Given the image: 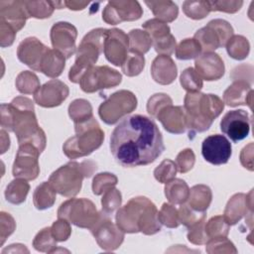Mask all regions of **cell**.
<instances>
[{"mask_svg":"<svg viewBox=\"0 0 254 254\" xmlns=\"http://www.w3.org/2000/svg\"><path fill=\"white\" fill-rule=\"evenodd\" d=\"M110 151L125 168L147 166L165 150L159 127L150 117L135 114L124 117L110 135Z\"/></svg>","mask_w":254,"mask_h":254,"instance_id":"cell-1","label":"cell"},{"mask_svg":"<svg viewBox=\"0 0 254 254\" xmlns=\"http://www.w3.org/2000/svg\"><path fill=\"white\" fill-rule=\"evenodd\" d=\"M1 127L16 134L19 145L32 144L41 153L47 145L44 130L39 126L34 102L25 96H17L10 103H2Z\"/></svg>","mask_w":254,"mask_h":254,"instance_id":"cell-2","label":"cell"},{"mask_svg":"<svg viewBox=\"0 0 254 254\" xmlns=\"http://www.w3.org/2000/svg\"><path fill=\"white\" fill-rule=\"evenodd\" d=\"M116 225L124 233L153 235L162 228L156 205L146 196L131 198L124 206L119 207L115 215Z\"/></svg>","mask_w":254,"mask_h":254,"instance_id":"cell-3","label":"cell"},{"mask_svg":"<svg viewBox=\"0 0 254 254\" xmlns=\"http://www.w3.org/2000/svg\"><path fill=\"white\" fill-rule=\"evenodd\" d=\"M186 126L189 135L204 132L209 129L213 120L224 109L223 100L215 94L201 92H188L184 99Z\"/></svg>","mask_w":254,"mask_h":254,"instance_id":"cell-4","label":"cell"},{"mask_svg":"<svg viewBox=\"0 0 254 254\" xmlns=\"http://www.w3.org/2000/svg\"><path fill=\"white\" fill-rule=\"evenodd\" d=\"M96 170L97 165L93 161H70L56 170L50 176L49 183L61 195L72 197L80 191L83 179L90 178Z\"/></svg>","mask_w":254,"mask_h":254,"instance_id":"cell-5","label":"cell"},{"mask_svg":"<svg viewBox=\"0 0 254 254\" xmlns=\"http://www.w3.org/2000/svg\"><path fill=\"white\" fill-rule=\"evenodd\" d=\"M75 135L63 145V151L68 159H77L90 155L97 150L104 140V132L94 117L74 123Z\"/></svg>","mask_w":254,"mask_h":254,"instance_id":"cell-6","label":"cell"},{"mask_svg":"<svg viewBox=\"0 0 254 254\" xmlns=\"http://www.w3.org/2000/svg\"><path fill=\"white\" fill-rule=\"evenodd\" d=\"M108 29L97 28L88 32L79 43L76 50L74 64L68 71V79L73 83H79L82 75L97 62L103 52V46Z\"/></svg>","mask_w":254,"mask_h":254,"instance_id":"cell-7","label":"cell"},{"mask_svg":"<svg viewBox=\"0 0 254 254\" xmlns=\"http://www.w3.org/2000/svg\"><path fill=\"white\" fill-rule=\"evenodd\" d=\"M100 211L87 198H70L63 202L58 209V218L65 219L80 228L90 229L99 218Z\"/></svg>","mask_w":254,"mask_h":254,"instance_id":"cell-8","label":"cell"},{"mask_svg":"<svg viewBox=\"0 0 254 254\" xmlns=\"http://www.w3.org/2000/svg\"><path fill=\"white\" fill-rule=\"evenodd\" d=\"M137 97L132 91L126 89L118 90L99 105L98 115L104 123L113 125L133 112L137 107Z\"/></svg>","mask_w":254,"mask_h":254,"instance_id":"cell-9","label":"cell"},{"mask_svg":"<svg viewBox=\"0 0 254 254\" xmlns=\"http://www.w3.org/2000/svg\"><path fill=\"white\" fill-rule=\"evenodd\" d=\"M232 26L225 20L214 19L207 25L197 30L193 39L199 44L201 52L212 53L218 48L224 47L233 36Z\"/></svg>","mask_w":254,"mask_h":254,"instance_id":"cell-10","label":"cell"},{"mask_svg":"<svg viewBox=\"0 0 254 254\" xmlns=\"http://www.w3.org/2000/svg\"><path fill=\"white\" fill-rule=\"evenodd\" d=\"M121 81L122 75L119 71L108 65H97L92 66L82 75L79 86L85 93H93L101 89L115 87Z\"/></svg>","mask_w":254,"mask_h":254,"instance_id":"cell-11","label":"cell"},{"mask_svg":"<svg viewBox=\"0 0 254 254\" xmlns=\"http://www.w3.org/2000/svg\"><path fill=\"white\" fill-rule=\"evenodd\" d=\"M89 230L98 246L104 251L116 250L124 240V232L102 210L98 220Z\"/></svg>","mask_w":254,"mask_h":254,"instance_id":"cell-12","label":"cell"},{"mask_svg":"<svg viewBox=\"0 0 254 254\" xmlns=\"http://www.w3.org/2000/svg\"><path fill=\"white\" fill-rule=\"evenodd\" d=\"M41 152L32 144L19 145L12 173L14 178L33 181L40 174L39 156Z\"/></svg>","mask_w":254,"mask_h":254,"instance_id":"cell-13","label":"cell"},{"mask_svg":"<svg viewBox=\"0 0 254 254\" xmlns=\"http://www.w3.org/2000/svg\"><path fill=\"white\" fill-rule=\"evenodd\" d=\"M143 15V9L138 1H109L102 12V20L109 25L136 21Z\"/></svg>","mask_w":254,"mask_h":254,"instance_id":"cell-14","label":"cell"},{"mask_svg":"<svg viewBox=\"0 0 254 254\" xmlns=\"http://www.w3.org/2000/svg\"><path fill=\"white\" fill-rule=\"evenodd\" d=\"M222 216L229 225H234L245 217L246 222L249 223L250 231H252L253 190L248 193L238 192L233 194L227 201Z\"/></svg>","mask_w":254,"mask_h":254,"instance_id":"cell-15","label":"cell"},{"mask_svg":"<svg viewBox=\"0 0 254 254\" xmlns=\"http://www.w3.org/2000/svg\"><path fill=\"white\" fill-rule=\"evenodd\" d=\"M143 29L152 39V46L159 55L171 56L175 53L177 43L171 34V29L158 19H150L143 24Z\"/></svg>","mask_w":254,"mask_h":254,"instance_id":"cell-16","label":"cell"},{"mask_svg":"<svg viewBox=\"0 0 254 254\" xmlns=\"http://www.w3.org/2000/svg\"><path fill=\"white\" fill-rule=\"evenodd\" d=\"M251 117L243 109L230 110L220 121V130L233 141L238 142L245 139L250 132Z\"/></svg>","mask_w":254,"mask_h":254,"instance_id":"cell-17","label":"cell"},{"mask_svg":"<svg viewBox=\"0 0 254 254\" xmlns=\"http://www.w3.org/2000/svg\"><path fill=\"white\" fill-rule=\"evenodd\" d=\"M128 48V35L117 28L107 30L103 46V53L109 63L116 66H121L129 53Z\"/></svg>","mask_w":254,"mask_h":254,"instance_id":"cell-18","label":"cell"},{"mask_svg":"<svg viewBox=\"0 0 254 254\" xmlns=\"http://www.w3.org/2000/svg\"><path fill=\"white\" fill-rule=\"evenodd\" d=\"M232 154L229 140L220 134L209 135L201 144V155L203 159L215 166L226 164Z\"/></svg>","mask_w":254,"mask_h":254,"instance_id":"cell-19","label":"cell"},{"mask_svg":"<svg viewBox=\"0 0 254 254\" xmlns=\"http://www.w3.org/2000/svg\"><path fill=\"white\" fill-rule=\"evenodd\" d=\"M52 46L55 50L69 59L76 53L75 40L77 37L76 28L68 22H58L53 25L50 33Z\"/></svg>","mask_w":254,"mask_h":254,"instance_id":"cell-20","label":"cell"},{"mask_svg":"<svg viewBox=\"0 0 254 254\" xmlns=\"http://www.w3.org/2000/svg\"><path fill=\"white\" fill-rule=\"evenodd\" d=\"M67 85L59 80L52 79L43 84L34 94V101L42 107L53 108L61 105L68 96Z\"/></svg>","mask_w":254,"mask_h":254,"instance_id":"cell-21","label":"cell"},{"mask_svg":"<svg viewBox=\"0 0 254 254\" xmlns=\"http://www.w3.org/2000/svg\"><path fill=\"white\" fill-rule=\"evenodd\" d=\"M49 51L40 40L35 37H29L23 40L17 48L18 60L28 65L35 71H40L44 56Z\"/></svg>","mask_w":254,"mask_h":254,"instance_id":"cell-22","label":"cell"},{"mask_svg":"<svg viewBox=\"0 0 254 254\" xmlns=\"http://www.w3.org/2000/svg\"><path fill=\"white\" fill-rule=\"evenodd\" d=\"M194 66L199 76L207 81L221 78L225 71L222 59L215 53H203L195 59Z\"/></svg>","mask_w":254,"mask_h":254,"instance_id":"cell-23","label":"cell"},{"mask_svg":"<svg viewBox=\"0 0 254 254\" xmlns=\"http://www.w3.org/2000/svg\"><path fill=\"white\" fill-rule=\"evenodd\" d=\"M30 18L25 1H0V21L12 27L16 32L20 31Z\"/></svg>","mask_w":254,"mask_h":254,"instance_id":"cell-24","label":"cell"},{"mask_svg":"<svg viewBox=\"0 0 254 254\" xmlns=\"http://www.w3.org/2000/svg\"><path fill=\"white\" fill-rule=\"evenodd\" d=\"M156 118L169 133L182 134L187 129L186 114L183 106H174L173 104L167 105L160 110Z\"/></svg>","mask_w":254,"mask_h":254,"instance_id":"cell-25","label":"cell"},{"mask_svg":"<svg viewBox=\"0 0 254 254\" xmlns=\"http://www.w3.org/2000/svg\"><path fill=\"white\" fill-rule=\"evenodd\" d=\"M223 102L231 107L248 105L252 109L253 89L251 83L244 80H234L223 92Z\"/></svg>","mask_w":254,"mask_h":254,"instance_id":"cell-26","label":"cell"},{"mask_svg":"<svg viewBox=\"0 0 254 254\" xmlns=\"http://www.w3.org/2000/svg\"><path fill=\"white\" fill-rule=\"evenodd\" d=\"M151 75L157 83L168 85L176 79L178 68L170 56L158 55L152 63Z\"/></svg>","mask_w":254,"mask_h":254,"instance_id":"cell-27","label":"cell"},{"mask_svg":"<svg viewBox=\"0 0 254 254\" xmlns=\"http://www.w3.org/2000/svg\"><path fill=\"white\" fill-rule=\"evenodd\" d=\"M65 66V58L55 49H49L43 58L40 71L45 75L56 78L62 74Z\"/></svg>","mask_w":254,"mask_h":254,"instance_id":"cell-28","label":"cell"},{"mask_svg":"<svg viewBox=\"0 0 254 254\" xmlns=\"http://www.w3.org/2000/svg\"><path fill=\"white\" fill-rule=\"evenodd\" d=\"M212 200V192L209 187L205 185H195L190 189L188 204L200 212H205Z\"/></svg>","mask_w":254,"mask_h":254,"instance_id":"cell-29","label":"cell"},{"mask_svg":"<svg viewBox=\"0 0 254 254\" xmlns=\"http://www.w3.org/2000/svg\"><path fill=\"white\" fill-rule=\"evenodd\" d=\"M145 4L150 8L156 19L164 23H171L178 17L179 8L173 1H145Z\"/></svg>","mask_w":254,"mask_h":254,"instance_id":"cell-30","label":"cell"},{"mask_svg":"<svg viewBox=\"0 0 254 254\" xmlns=\"http://www.w3.org/2000/svg\"><path fill=\"white\" fill-rule=\"evenodd\" d=\"M165 195L172 204H183L188 200L190 188L182 179H173L165 185Z\"/></svg>","mask_w":254,"mask_h":254,"instance_id":"cell-31","label":"cell"},{"mask_svg":"<svg viewBox=\"0 0 254 254\" xmlns=\"http://www.w3.org/2000/svg\"><path fill=\"white\" fill-rule=\"evenodd\" d=\"M57 198V191L49 182H43L39 185L33 194V203L39 210H45L52 207Z\"/></svg>","mask_w":254,"mask_h":254,"instance_id":"cell-32","label":"cell"},{"mask_svg":"<svg viewBox=\"0 0 254 254\" xmlns=\"http://www.w3.org/2000/svg\"><path fill=\"white\" fill-rule=\"evenodd\" d=\"M30 190V185L24 179L13 180L5 190L6 200L12 204H21L26 200Z\"/></svg>","mask_w":254,"mask_h":254,"instance_id":"cell-33","label":"cell"},{"mask_svg":"<svg viewBox=\"0 0 254 254\" xmlns=\"http://www.w3.org/2000/svg\"><path fill=\"white\" fill-rule=\"evenodd\" d=\"M227 54L236 61L246 59L250 52V44L248 40L241 35H233L225 45Z\"/></svg>","mask_w":254,"mask_h":254,"instance_id":"cell-34","label":"cell"},{"mask_svg":"<svg viewBox=\"0 0 254 254\" xmlns=\"http://www.w3.org/2000/svg\"><path fill=\"white\" fill-rule=\"evenodd\" d=\"M129 51L144 56L152 47V39L149 34L140 29H133L128 34Z\"/></svg>","mask_w":254,"mask_h":254,"instance_id":"cell-35","label":"cell"},{"mask_svg":"<svg viewBox=\"0 0 254 254\" xmlns=\"http://www.w3.org/2000/svg\"><path fill=\"white\" fill-rule=\"evenodd\" d=\"M15 85L17 90L23 94H35L41 87L38 76L30 70L21 71L16 77Z\"/></svg>","mask_w":254,"mask_h":254,"instance_id":"cell-36","label":"cell"},{"mask_svg":"<svg viewBox=\"0 0 254 254\" xmlns=\"http://www.w3.org/2000/svg\"><path fill=\"white\" fill-rule=\"evenodd\" d=\"M68 116L73 121V123L82 122L93 117L92 106L90 102L83 98L74 99L68 105Z\"/></svg>","mask_w":254,"mask_h":254,"instance_id":"cell-37","label":"cell"},{"mask_svg":"<svg viewBox=\"0 0 254 254\" xmlns=\"http://www.w3.org/2000/svg\"><path fill=\"white\" fill-rule=\"evenodd\" d=\"M176 58L178 60L188 61L196 59L201 55V48L199 44L193 39L189 38L183 40L177 47H176Z\"/></svg>","mask_w":254,"mask_h":254,"instance_id":"cell-38","label":"cell"},{"mask_svg":"<svg viewBox=\"0 0 254 254\" xmlns=\"http://www.w3.org/2000/svg\"><path fill=\"white\" fill-rule=\"evenodd\" d=\"M57 240L52 234L51 227H45L40 230L33 240L34 248L39 252L53 253L57 248Z\"/></svg>","mask_w":254,"mask_h":254,"instance_id":"cell-39","label":"cell"},{"mask_svg":"<svg viewBox=\"0 0 254 254\" xmlns=\"http://www.w3.org/2000/svg\"><path fill=\"white\" fill-rule=\"evenodd\" d=\"M183 11L187 17L192 20H201L205 18L210 11L208 1H185L183 3Z\"/></svg>","mask_w":254,"mask_h":254,"instance_id":"cell-40","label":"cell"},{"mask_svg":"<svg viewBox=\"0 0 254 254\" xmlns=\"http://www.w3.org/2000/svg\"><path fill=\"white\" fill-rule=\"evenodd\" d=\"M230 225L225 221L222 215H216L211 217L205 222L204 229L208 240L216 237H227L229 233ZM207 240V241H208Z\"/></svg>","mask_w":254,"mask_h":254,"instance_id":"cell-41","label":"cell"},{"mask_svg":"<svg viewBox=\"0 0 254 254\" xmlns=\"http://www.w3.org/2000/svg\"><path fill=\"white\" fill-rule=\"evenodd\" d=\"M145 66V58L143 55L129 51L127 58L121 65L122 72L127 76H136L141 73Z\"/></svg>","mask_w":254,"mask_h":254,"instance_id":"cell-42","label":"cell"},{"mask_svg":"<svg viewBox=\"0 0 254 254\" xmlns=\"http://www.w3.org/2000/svg\"><path fill=\"white\" fill-rule=\"evenodd\" d=\"M118 179L114 174L111 173H99L97 174L92 181V192L95 195H101L107 190L114 189L117 185Z\"/></svg>","mask_w":254,"mask_h":254,"instance_id":"cell-43","label":"cell"},{"mask_svg":"<svg viewBox=\"0 0 254 254\" xmlns=\"http://www.w3.org/2000/svg\"><path fill=\"white\" fill-rule=\"evenodd\" d=\"M29 17L46 19L52 16L55 7L53 1H25Z\"/></svg>","mask_w":254,"mask_h":254,"instance_id":"cell-44","label":"cell"},{"mask_svg":"<svg viewBox=\"0 0 254 254\" xmlns=\"http://www.w3.org/2000/svg\"><path fill=\"white\" fill-rule=\"evenodd\" d=\"M180 82L182 87L188 92H198L203 86L202 78L193 67H188L183 70L180 76Z\"/></svg>","mask_w":254,"mask_h":254,"instance_id":"cell-45","label":"cell"},{"mask_svg":"<svg viewBox=\"0 0 254 254\" xmlns=\"http://www.w3.org/2000/svg\"><path fill=\"white\" fill-rule=\"evenodd\" d=\"M205 251L209 254H236L237 249L234 244L227 239V237H216L210 238L205 243Z\"/></svg>","mask_w":254,"mask_h":254,"instance_id":"cell-46","label":"cell"},{"mask_svg":"<svg viewBox=\"0 0 254 254\" xmlns=\"http://www.w3.org/2000/svg\"><path fill=\"white\" fill-rule=\"evenodd\" d=\"M178 213H179L180 223L188 228L192 226L196 222L206 218L205 212L197 211L191 208L189 204H185V203L181 204L180 208L178 209Z\"/></svg>","mask_w":254,"mask_h":254,"instance_id":"cell-47","label":"cell"},{"mask_svg":"<svg viewBox=\"0 0 254 254\" xmlns=\"http://www.w3.org/2000/svg\"><path fill=\"white\" fill-rule=\"evenodd\" d=\"M177 172L178 169L176 163L170 159H165L154 170V177L159 183L166 184L171 180L175 179Z\"/></svg>","mask_w":254,"mask_h":254,"instance_id":"cell-48","label":"cell"},{"mask_svg":"<svg viewBox=\"0 0 254 254\" xmlns=\"http://www.w3.org/2000/svg\"><path fill=\"white\" fill-rule=\"evenodd\" d=\"M122 202V195L119 190L111 189L103 193L101 198L102 211L108 215L112 214L114 211L118 210Z\"/></svg>","mask_w":254,"mask_h":254,"instance_id":"cell-49","label":"cell"},{"mask_svg":"<svg viewBox=\"0 0 254 254\" xmlns=\"http://www.w3.org/2000/svg\"><path fill=\"white\" fill-rule=\"evenodd\" d=\"M158 216L162 225L168 228H177L181 224L178 209L172 203H163L160 211H158Z\"/></svg>","mask_w":254,"mask_h":254,"instance_id":"cell-50","label":"cell"},{"mask_svg":"<svg viewBox=\"0 0 254 254\" xmlns=\"http://www.w3.org/2000/svg\"><path fill=\"white\" fill-rule=\"evenodd\" d=\"M173 104L172 98L166 93H156L152 95L147 102V112L154 118L165 106Z\"/></svg>","mask_w":254,"mask_h":254,"instance_id":"cell-51","label":"cell"},{"mask_svg":"<svg viewBox=\"0 0 254 254\" xmlns=\"http://www.w3.org/2000/svg\"><path fill=\"white\" fill-rule=\"evenodd\" d=\"M177 169L181 174H186L190 171L195 163V156L191 149L187 148L182 150L176 158Z\"/></svg>","mask_w":254,"mask_h":254,"instance_id":"cell-52","label":"cell"},{"mask_svg":"<svg viewBox=\"0 0 254 254\" xmlns=\"http://www.w3.org/2000/svg\"><path fill=\"white\" fill-rule=\"evenodd\" d=\"M204 225H205V219H202L196 222L195 224H193L192 226L189 227L187 236H188V240L190 243L194 245H202L207 242L208 238L205 233Z\"/></svg>","mask_w":254,"mask_h":254,"instance_id":"cell-53","label":"cell"},{"mask_svg":"<svg viewBox=\"0 0 254 254\" xmlns=\"http://www.w3.org/2000/svg\"><path fill=\"white\" fill-rule=\"evenodd\" d=\"M52 234L58 242L66 241L71 234V227L67 220L59 218L51 226Z\"/></svg>","mask_w":254,"mask_h":254,"instance_id":"cell-54","label":"cell"},{"mask_svg":"<svg viewBox=\"0 0 254 254\" xmlns=\"http://www.w3.org/2000/svg\"><path fill=\"white\" fill-rule=\"evenodd\" d=\"M16 222L10 213L1 211L0 213V245L2 246L7 239L15 230Z\"/></svg>","mask_w":254,"mask_h":254,"instance_id":"cell-55","label":"cell"},{"mask_svg":"<svg viewBox=\"0 0 254 254\" xmlns=\"http://www.w3.org/2000/svg\"><path fill=\"white\" fill-rule=\"evenodd\" d=\"M208 2L210 6V11H220V12H225L229 14H234L238 12L243 5V1L219 0V1H208Z\"/></svg>","mask_w":254,"mask_h":254,"instance_id":"cell-56","label":"cell"},{"mask_svg":"<svg viewBox=\"0 0 254 254\" xmlns=\"http://www.w3.org/2000/svg\"><path fill=\"white\" fill-rule=\"evenodd\" d=\"M17 32L4 22L0 21V46L2 48L10 47L15 40Z\"/></svg>","mask_w":254,"mask_h":254,"instance_id":"cell-57","label":"cell"},{"mask_svg":"<svg viewBox=\"0 0 254 254\" xmlns=\"http://www.w3.org/2000/svg\"><path fill=\"white\" fill-rule=\"evenodd\" d=\"M240 163L241 165L249 170V171H253L254 167H253V143L250 142L248 145H246L240 153Z\"/></svg>","mask_w":254,"mask_h":254,"instance_id":"cell-58","label":"cell"},{"mask_svg":"<svg viewBox=\"0 0 254 254\" xmlns=\"http://www.w3.org/2000/svg\"><path fill=\"white\" fill-rule=\"evenodd\" d=\"M88 4V1H64V6L73 11L83 10Z\"/></svg>","mask_w":254,"mask_h":254,"instance_id":"cell-59","label":"cell"},{"mask_svg":"<svg viewBox=\"0 0 254 254\" xmlns=\"http://www.w3.org/2000/svg\"><path fill=\"white\" fill-rule=\"evenodd\" d=\"M1 154H4L10 147V138L4 129H1Z\"/></svg>","mask_w":254,"mask_h":254,"instance_id":"cell-60","label":"cell"},{"mask_svg":"<svg viewBox=\"0 0 254 254\" xmlns=\"http://www.w3.org/2000/svg\"><path fill=\"white\" fill-rule=\"evenodd\" d=\"M6 252H27L29 253V250L25 247V245L23 244H11L9 245V247H7L6 249H4L2 251V253H6Z\"/></svg>","mask_w":254,"mask_h":254,"instance_id":"cell-61","label":"cell"}]
</instances>
